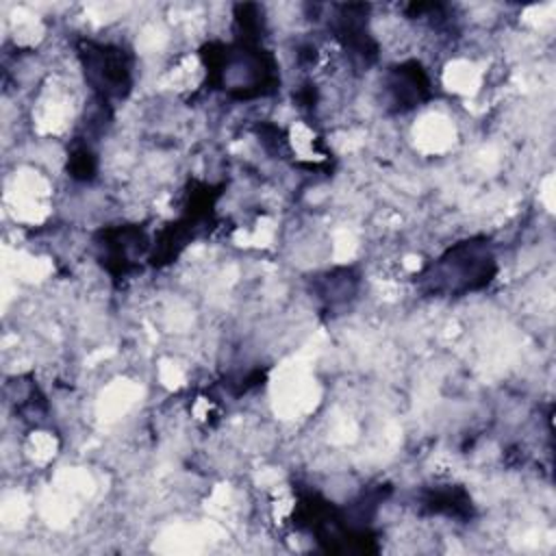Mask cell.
I'll list each match as a JSON object with an SVG mask.
<instances>
[{
    "label": "cell",
    "instance_id": "52a82bcc",
    "mask_svg": "<svg viewBox=\"0 0 556 556\" xmlns=\"http://www.w3.org/2000/svg\"><path fill=\"white\" fill-rule=\"evenodd\" d=\"M419 506L430 515H447V517H456V519H467V517L473 515L471 497L458 484L426 489L421 493V504Z\"/></svg>",
    "mask_w": 556,
    "mask_h": 556
},
{
    "label": "cell",
    "instance_id": "5b68a950",
    "mask_svg": "<svg viewBox=\"0 0 556 556\" xmlns=\"http://www.w3.org/2000/svg\"><path fill=\"white\" fill-rule=\"evenodd\" d=\"M96 245L100 248L102 265L119 278L135 267L132 256L141 254L148 248V237L139 226H117L100 230L96 237Z\"/></svg>",
    "mask_w": 556,
    "mask_h": 556
},
{
    "label": "cell",
    "instance_id": "6da1fadb",
    "mask_svg": "<svg viewBox=\"0 0 556 556\" xmlns=\"http://www.w3.org/2000/svg\"><path fill=\"white\" fill-rule=\"evenodd\" d=\"M200 56L211 89H222L235 100L265 98L280 87L276 56L261 43L211 41L200 50Z\"/></svg>",
    "mask_w": 556,
    "mask_h": 556
},
{
    "label": "cell",
    "instance_id": "277c9868",
    "mask_svg": "<svg viewBox=\"0 0 556 556\" xmlns=\"http://www.w3.org/2000/svg\"><path fill=\"white\" fill-rule=\"evenodd\" d=\"M369 4H337L328 22L332 37L354 65L369 67L378 61V43L369 33Z\"/></svg>",
    "mask_w": 556,
    "mask_h": 556
},
{
    "label": "cell",
    "instance_id": "3957f363",
    "mask_svg": "<svg viewBox=\"0 0 556 556\" xmlns=\"http://www.w3.org/2000/svg\"><path fill=\"white\" fill-rule=\"evenodd\" d=\"M76 54L83 65L87 85L93 98L124 100L132 89V56L126 48L115 43H102L93 39H80Z\"/></svg>",
    "mask_w": 556,
    "mask_h": 556
},
{
    "label": "cell",
    "instance_id": "9c48e42d",
    "mask_svg": "<svg viewBox=\"0 0 556 556\" xmlns=\"http://www.w3.org/2000/svg\"><path fill=\"white\" fill-rule=\"evenodd\" d=\"M67 169L70 176L76 180H93L96 172H98V159L96 152L91 150L89 141H80L72 148L70 156H67Z\"/></svg>",
    "mask_w": 556,
    "mask_h": 556
},
{
    "label": "cell",
    "instance_id": "7a4b0ae2",
    "mask_svg": "<svg viewBox=\"0 0 556 556\" xmlns=\"http://www.w3.org/2000/svg\"><path fill=\"white\" fill-rule=\"evenodd\" d=\"M497 274V263L489 239L471 237L447 248L434 263H430L419 285L430 295L460 298L465 293L484 289Z\"/></svg>",
    "mask_w": 556,
    "mask_h": 556
},
{
    "label": "cell",
    "instance_id": "8992f818",
    "mask_svg": "<svg viewBox=\"0 0 556 556\" xmlns=\"http://www.w3.org/2000/svg\"><path fill=\"white\" fill-rule=\"evenodd\" d=\"M384 91L391 109L395 113H404L430 98V78L421 63L404 61L387 72Z\"/></svg>",
    "mask_w": 556,
    "mask_h": 556
},
{
    "label": "cell",
    "instance_id": "ba28073f",
    "mask_svg": "<svg viewBox=\"0 0 556 556\" xmlns=\"http://www.w3.org/2000/svg\"><path fill=\"white\" fill-rule=\"evenodd\" d=\"M356 287L358 278L352 274V269H337L319 280L317 298H321L328 306H337L339 302H348L350 298H354Z\"/></svg>",
    "mask_w": 556,
    "mask_h": 556
}]
</instances>
